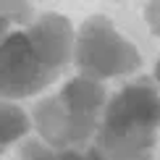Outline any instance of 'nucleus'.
Segmentation results:
<instances>
[{"mask_svg":"<svg viewBox=\"0 0 160 160\" xmlns=\"http://www.w3.org/2000/svg\"><path fill=\"white\" fill-rule=\"evenodd\" d=\"M32 121H34L37 134L50 142L52 147H71V144H84L92 142L97 134V129L87 126L82 121H76L68 110H66L61 95L45 97L34 105V113H32Z\"/></svg>","mask_w":160,"mask_h":160,"instance_id":"nucleus-4","label":"nucleus"},{"mask_svg":"<svg viewBox=\"0 0 160 160\" xmlns=\"http://www.w3.org/2000/svg\"><path fill=\"white\" fill-rule=\"evenodd\" d=\"M58 95H61L66 110H68L76 121L92 126V129H97V126H100L105 102H108V92H105L102 79L79 74L76 79L66 82V87L58 92Z\"/></svg>","mask_w":160,"mask_h":160,"instance_id":"nucleus-6","label":"nucleus"},{"mask_svg":"<svg viewBox=\"0 0 160 160\" xmlns=\"http://www.w3.org/2000/svg\"><path fill=\"white\" fill-rule=\"evenodd\" d=\"M160 129V84L142 76L105 102L95 147L102 160H152Z\"/></svg>","mask_w":160,"mask_h":160,"instance_id":"nucleus-1","label":"nucleus"},{"mask_svg":"<svg viewBox=\"0 0 160 160\" xmlns=\"http://www.w3.org/2000/svg\"><path fill=\"white\" fill-rule=\"evenodd\" d=\"M155 82H158V84H160V61H158V63H155Z\"/></svg>","mask_w":160,"mask_h":160,"instance_id":"nucleus-12","label":"nucleus"},{"mask_svg":"<svg viewBox=\"0 0 160 160\" xmlns=\"http://www.w3.org/2000/svg\"><path fill=\"white\" fill-rule=\"evenodd\" d=\"M32 126H34V121H29V116L18 105H13V100H5L3 102V131H0L3 147L13 144L16 139H24Z\"/></svg>","mask_w":160,"mask_h":160,"instance_id":"nucleus-7","label":"nucleus"},{"mask_svg":"<svg viewBox=\"0 0 160 160\" xmlns=\"http://www.w3.org/2000/svg\"><path fill=\"white\" fill-rule=\"evenodd\" d=\"M26 37H29L32 48L37 50V55L58 74L66 68L68 61H74L76 37L71 24L61 13H45V16L34 18L32 24H26Z\"/></svg>","mask_w":160,"mask_h":160,"instance_id":"nucleus-5","label":"nucleus"},{"mask_svg":"<svg viewBox=\"0 0 160 160\" xmlns=\"http://www.w3.org/2000/svg\"><path fill=\"white\" fill-rule=\"evenodd\" d=\"M144 18H147V26L155 37H160V0H150L147 11H144Z\"/></svg>","mask_w":160,"mask_h":160,"instance_id":"nucleus-11","label":"nucleus"},{"mask_svg":"<svg viewBox=\"0 0 160 160\" xmlns=\"http://www.w3.org/2000/svg\"><path fill=\"white\" fill-rule=\"evenodd\" d=\"M58 76L61 74L37 55L26 32H11L3 37V74H0L3 100L37 95L39 89L52 84Z\"/></svg>","mask_w":160,"mask_h":160,"instance_id":"nucleus-3","label":"nucleus"},{"mask_svg":"<svg viewBox=\"0 0 160 160\" xmlns=\"http://www.w3.org/2000/svg\"><path fill=\"white\" fill-rule=\"evenodd\" d=\"M58 160H102L95 147V142H84V144H71V147L58 150Z\"/></svg>","mask_w":160,"mask_h":160,"instance_id":"nucleus-10","label":"nucleus"},{"mask_svg":"<svg viewBox=\"0 0 160 160\" xmlns=\"http://www.w3.org/2000/svg\"><path fill=\"white\" fill-rule=\"evenodd\" d=\"M3 21L5 24H32V5L26 0H3Z\"/></svg>","mask_w":160,"mask_h":160,"instance_id":"nucleus-9","label":"nucleus"},{"mask_svg":"<svg viewBox=\"0 0 160 160\" xmlns=\"http://www.w3.org/2000/svg\"><path fill=\"white\" fill-rule=\"evenodd\" d=\"M74 66L79 68V74L105 82V79L134 74L142 66V58L139 50L118 34L105 16H89L76 32Z\"/></svg>","mask_w":160,"mask_h":160,"instance_id":"nucleus-2","label":"nucleus"},{"mask_svg":"<svg viewBox=\"0 0 160 160\" xmlns=\"http://www.w3.org/2000/svg\"><path fill=\"white\" fill-rule=\"evenodd\" d=\"M18 155H21V160H58V147H52L42 137L39 139H24Z\"/></svg>","mask_w":160,"mask_h":160,"instance_id":"nucleus-8","label":"nucleus"}]
</instances>
